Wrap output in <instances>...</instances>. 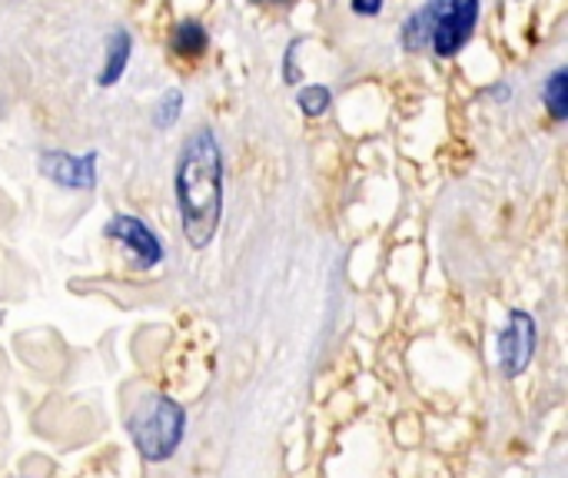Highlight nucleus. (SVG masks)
<instances>
[{"instance_id":"f257e3e1","label":"nucleus","mask_w":568,"mask_h":478,"mask_svg":"<svg viewBox=\"0 0 568 478\" xmlns=\"http://www.w3.org/2000/svg\"><path fill=\"white\" fill-rule=\"evenodd\" d=\"M173 186L186 243L193 250H206L223 220V150L210 126L186 136Z\"/></svg>"},{"instance_id":"f03ea898","label":"nucleus","mask_w":568,"mask_h":478,"mask_svg":"<svg viewBox=\"0 0 568 478\" xmlns=\"http://www.w3.org/2000/svg\"><path fill=\"white\" fill-rule=\"evenodd\" d=\"M126 433L143 462H170L186 436V409L160 393L140 396L126 413Z\"/></svg>"},{"instance_id":"7ed1b4c3","label":"nucleus","mask_w":568,"mask_h":478,"mask_svg":"<svg viewBox=\"0 0 568 478\" xmlns=\"http://www.w3.org/2000/svg\"><path fill=\"white\" fill-rule=\"evenodd\" d=\"M479 0H443L429 33V47L436 50V57H456L469 43L479 23Z\"/></svg>"},{"instance_id":"20e7f679","label":"nucleus","mask_w":568,"mask_h":478,"mask_svg":"<svg viewBox=\"0 0 568 478\" xmlns=\"http://www.w3.org/2000/svg\"><path fill=\"white\" fill-rule=\"evenodd\" d=\"M496 349H499V369H503V376H509V379L523 376L529 369L532 356H536V319L526 309L509 313V323L499 333Z\"/></svg>"},{"instance_id":"39448f33","label":"nucleus","mask_w":568,"mask_h":478,"mask_svg":"<svg viewBox=\"0 0 568 478\" xmlns=\"http://www.w3.org/2000/svg\"><path fill=\"white\" fill-rule=\"evenodd\" d=\"M103 233H106L110 240H116V243L130 253L133 266L150 269V266H160V263H163V243L156 240V233H153L143 220H136V216H130V213H116V216L103 226Z\"/></svg>"},{"instance_id":"423d86ee","label":"nucleus","mask_w":568,"mask_h":478,"mask_svg":"<svg viewBox=\"0 0 568 478\" xmlns=\"http://www.w3.org/2000/svg\"><path fill=\"white\" fill-rule=\"evenodd\" d=\"M40 173L63 186V190H93L97 186V153H63V150H43L40 153Z\"/></svg>"},{"instance_id":"0eeeda50","label":"nucleus","mask_w":568,"mask_h":478,"mask_svg":"<svg viewBox=\"0 0 568 478\" xmlns=\"http://www.w3.org/2000/svg\"><path fill=\"white\" fill-rule=\"evenodd\" d=\"M130 53H133V37H130V30L116 27V30L106 37V47H103V67H100V73H97V83H100V87H113V83H120V77L126 73Z\"/></svg>"},{"instance_id":"6e6552de","label":"nucleus","mask_w":568,"mask_h":478,"mask_svg":"<svg viewBox=\"0 0 568 478\" xmlns=\"http://www.w3.org/2000/svg\"><path fill=\"white\" fill-rule=\"evenodd\" d=\"M170 47H173V53L183 57V60H200V57L206 53V47H210V33H206V27H203L200 20H180V23L173 27Z\"/></svg>"},{"instance_id":"1a4fd4ad","label":"nucleus","mask_w":568,"mask_h":478,"mask_svg":"<svg viewBox=\"0 0 568 478\" xmlns=\"http://www.w3.org/2000/svg\"><path fill=\"white\" fill-rule=\"evenodd\" d=\"M439 7H443V0H429L426 7H419L406 23H403V47H409V50H419V47H426L429 43V33H433V20H436V13H439Z\"/></svg>"},{"instance_id":"9d476101","label":"nucleus","mask_w":568,"mask_h":478,"mask_svg":"<svg viewBox=\"0 0 568 478\" xmlns=\"http://www.w3.org/2000/svg\"><path fill=\"white\" fill-rule=\"evenodd\" d=\"M542 100H546V106H549L552 120H566L568 116V70L566 67L552 70V77H549V80H546V87H542Z\"/></svg>"},{"instance_id":"9b49d317","label":"nucleus","mask_w":568,"mask_h":478,"mask_svg":"<svg viewBox=\"0 0 568 478\" xmlns=\"http://www.w3.org/2000/svg\"><path fill=\"white\" fill-rule=\"evenodd\" d=\"M296 103H300V110L306 113V116H323L329 106H333V93H329V87H323V83H310V87H303L300 93H296Z\"/></svg>"},{"instance_id":"f8f14e48","label":"nucleus","mask_w":568,"mask_h":478,"mask_svg":"<svg viewBox=\"0 0 568 478\" xmlns=\"http://www.w3.org/2000/svg\"><path fill=\"white\" fill-rule=\"evenodd\" d=\"M180 113H183V90H166L163 96H160V103H156V110H153V123H156V130H170L176 120H180Z\"/></svg>"},{"instance_id":"ddd939ff","label":"nucleus","mask_w":568,"mask_h":478,"mask_svg":"<svg viewBox=\"0 0 568 478\" xmlns=\"http://www.w3.org/2000/svg\"><path fill=\"white\" fill-rule=\"evenodd\" d=\"M359 17H376L383 10V0H349Z\"/></svg>"},{"instance_id":"4468645a","label":"nucleus","mask_w":568,"mask_h":478,"mask_svg":"<svg viewBox=\"0 0 568 478\" xmlns=\"http://www.w3.org/2000/svg\"><path fill=\"white\" fill-rule=\"evenodd\" d=\"M253 3H290V0H253Z\"/></svg>"}]
</instances>
